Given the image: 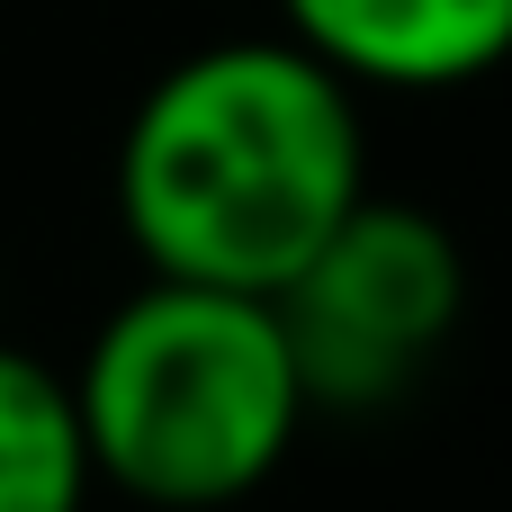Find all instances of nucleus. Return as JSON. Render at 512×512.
I'll return each instance as SVG.
<instances>
[{
    "label": "nucleus",
    "mask_w": 512,
    "mask_h": 512,
    "mask_svg": "<svg viewBox=\"0 0 512 512\" xmlns=\"http://www.w3.org/2000/svg\"><path fill=\"white\" fill-rule=\"evenodd\" d=\"M351 90H459L512 54V0H279Z\"/></svg>",
    "instance_id": "20e7f679"
},
{
    "label": "nucleus",
    "mask_w": 512,
    "mask_h": 512,
    "mask_svg": "<svg viewBox=\"0 0 512 512\" xmlns=\"http://www.w3.org/2000/svg\"><path fill=\"white\" fill-rule=\"evenodd\" d=\"M270 306L288 324L306 414H387L450 351L468 315V261L432 207L360 198Z\"/></svg>",
    "instance_id": "7ed1b4c3"
},
{
    "label": "nucleus",
    "mask_w": 512,
    "mask_h": 512,
    "mask_svg": "<svg viewBox=\"0 0 512 512\" xmlns=\"http://www.w3.org/2000/svg\"><path fill=\"white\" fill-rule=\"evenodd\" d=\"M72 405L99 486L162 512H216L270 486L306 423L297 351L270 297L144 279L81 351Z\"/></svg>",
    "instance_id": "f03ea898"
},
{
    "label": "nucleus",
    "mask_w": 512,
    "mask_h": 512,
    "mask_svg": "<svg viewBox=\"0 0 512 512\" xmlns=\"http://www.w3.org/2000/svg\"><path fill=\"white\" fill-rule=\"evenodd\" d=\"M360 198V99L297 36L180 54L135 99L117 144V216L153 279L279 297Z\"/></svg>",
    "instance_id": "f257e3e1"
},
{
    "label": "nucleus",
    "mask_w": 512,
    "mask_h": 512,
    "mask_svg": "<svg viewBox=\"0 0 512 512\" xmlns=\"http://www.w3.org/2000/svg\"><path fill=\"white\" fill-rule=\"evenodd\" d=\"M99 486L72 378L0 351V512H81Z\"/></svg>",
    "instance_id": "39448f33"
}]
</instances>
